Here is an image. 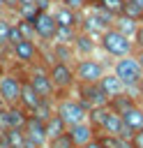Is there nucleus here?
Listing matches in <instances>:
<instances>
[{
	"label": "nucleus",
	"mask_w": 143,
	"mask_h": 148,
	"mask_svg": "<svg viewBox=\"0 0 143 148\" xmlns=\"http://www.w3.org/2000/svg\"><path fill=\"white\" fill-rule=\"evenodd\" d=\"M23 132H25V148H46V146H48L44 120L37 118L35 113L28 116V120H25V125H23Z\"/></svg>",
	"instance_id": "1a4fd4ad"
},
{
	"label": "nucleus",
	"mask_w": 143,
	"mask_h": 148,
	"mask_svg": "<svg viewBox=\"0 0 143 148\" xmlns=\"http://www.w3.org/2000/svg\"><path fill=\"white\" fill-rule=\"evenodd\" d=\"M97 42H99V49L106 53V58H111V60H115V58H122V56H129V53H134V39L131 37H127V35H122L118 28H106L99 37H97Z\"/></svg>",
	"instance_id": "f257e3e1"
},
{
	"label": "nucleus",
	"mask_w": 143,
	"mask_h": 148,
	"mask_svg": "<svg viewBox=\"0 0 143 148\" xmlns=\"http://www.w3.org/2000/svg\"><path fill=\"white\" fill-rule=\"evenodd\" d=\"M23 79L14 72H0V99L5 104H18Z\"/></svg>",
	"instance_id": "9d476101"
},
{
	"label": "nucleus",
	"mask_w": 143,
	"mask_h": 148,
	"mask_svg": "<svg viewBox=\"0 0 143 148\" xmlns=\"http://www.w3.org/2000/svg\"><path fill=\"white\" fill-rule=\"evenodd\" d=\"M48 76H51L53 88H55V99L74 92V86H76V74H74V65H72V62L53 60V62L48 65Z\"/></svg>",
	"instance_id": "f03ea898"
},
{
	"label": "nucleus",
	"mask_w": 143,
	"mask_h": 148,
	"mask_svg": "<svg viewBox=\"0 0 143 148\" xmlns=\"http://www.w3.org/2000/svg\"><path fill=\"white\" fill-rule=\"evenodd\" d=\"M48 148H74V143H72L69 134H67V132H62L60 136H55V139H51V141H48Z\"/></svg>",
	"instance_id": "bb28decb"
},
{
	"label": "nucleus",
	"mask_w": 143,
	"mask_h": 148,
	"mask_svg": "<svg viewBox=\"0 0 143 148\" xmlns=\"http://www.w3.org/2000/svg\"><path fill=\"white\" fill-rule=\"evenodd\" d=\"M106 72V65L101 60H97L95 56H81L74 60V74H76V81H83V83H95L101 79V74Z\"/></svg>",
	"instance_id": "39448f33"
},
{
	"label": "nucleus",
	"mask_w": 143,
	"mask_h": 148,
	"mask_svg": "<svg viewBox=\"0 0 143 148\" xmlns=\"http://www.w3.org/2000/svg\"><path fill=\"white\" fill-rule=\"evenodd\" d=\"M143 21H138V18H134V16H129V14H118L115 16V21H113V28H118L122 35H127V37H131L134 39V35H136V30H138V25H141Z\"/></svg>",
	"instance_id": "a211bd4d"
},
{
	"label": "nucleus",
	"mask_w": 143,
	"mask_h": 148,
	"mask_svg": "<svg viewBox=\"0 0 143 148\" xmlns=\"http://www.w3.org/2000/svg\"><path fill=\"white\" fill-rule=\"evenodd\" d=\"M138 102L143 104V76H141V81H138Z\"/></svg>",
	"instance_id": "f704fd0d"
},
{
	"label": "nucleus",
	"mask_w": 143,
	"mask_h": 148,
	"mask_svg": "<svg viewBox=\"0 0 143 148\" xmlns=\"http://www.w3.org/2000/svg\"><path fill=\"white\" fill-rule=\"evenodd\" d=\"M23 79L37 90V95L39 97H51V99H55V88H53V81H51V76H48V67H42V65H30L28 67V72L23 74Z\"/></svg>",
	"instance_id": "423d86ee"
},
{
	"label": "nucleus",
	"mask_w": 143,
	"mask_h": 148,
	"mask_svg": "<svg viewBox=\"0 0 143 148\" xmlns=\"http://www.w3.org/2000/svg\"><path fill=\"white\" fill-rule=\"evenodd\" d=\"M42 99H44V97H39V95H37V90H35V88L23 79V83H21V97H18V104H21L28 113H32V111L39 106V102H42Z\"/></svg>",
	"instance_id": "dca6fc26"
},
{
	"label": "nucleus",
	"mask_w": 143,
	"mask_h": 148,
	"mask_svg": "<svg viewBox=\"0 0 143 148\" xmlns=\"http://www.w3.org/2000/svg\"><path fill=\"white\" fill-rule=\"evenodd\" d=\"M101 148H104V146H101Z\"/></svg>",
	"instance_id": "4c0bfd02"
},
{
	"label": "nucleus",
	"mask_w": 143,
	"mask_h": 148,
	"mask_svg": "<svg viewBox=\"0 0 143 148\" xmlns=\"http://www.w3.org/2000/svg\"><path fill=\"white\" fill-rule=\"evenodd\" d=\"M134 56H136V60H138V65H141V69H143V51H141V49H134Z\"/></svg>",
	"instance_id": "72a5a7b5"
},
{
	"label": "nucleus",
	"mask_w": 143,
	"mask_h": 148,
	"mask_svg": "<svg viewBox=\"0 0 143 148\" xmlns=\"http://www.w3.org/2000/svg\"><path fill=\"white\" fill-rule=\"evenodd\" d=\"M30 21H32V28H35V37L42 39V42H46V44H51L53 37H55V32H58V21H55L53 12L37 7V12H35V16Z\"/></svg>",
	"instance_id": "0eeeda50"
},
{
	"label": "nucleus",
	"mask_w": 143,
	"mask_h": 148,
	"mask_svg": "<svg viewBox=\"0 0 143 148\" xmlns=\"http://www.w3.org/2000/svg\"><path fill=\"white\" fill-rule=\"evenodd\" d=\"M74 95H76L88 109H92V106H101V104L108 102V95L101 90V86H99L97 81H95V83L76 81V86H74Z\"/></svg>",
	"instance_id": "6e6552de"
},
{
	"label": "nucleus",
	"mask_w": 143,
	"mask_h": 148,
	"mask_svg": "<svg viewBox=\"0 0 143 148\" xmlns=\"http://www.w3.org/2000/svg\"><path fill=\"white\" fill-rule=\"evenodd\" d=\"M67 7H72V9H76V12H83V9H88L90 7V0H62Z\"/></svg>",
	"instance_id": "cd10ccee"
},
{
	"label": "nucleus",
	"mask_w": 143,
	"mask_h": 148,
	"mask_svg": "<svg viewBox=\"0 0 143 148\" xmlns=\"http://www.w3.org/2000/svg\"><path fill=\"white\" fill-rule=\"evenodd\" d=\"M55 21H58V28H78V18H81V12L67 7L65 2H55L51 7Z\"/></svg>",
	"instance_id": "ddd939ff"
},
{
	"label": "nucleus",
	"mask_w": 143,
	"mask_h": 148,
	"mask_svg": "<svg viewBox=\"0 0 143 148\" xmlns=\"http://www.w3.org/2000/svg\"><path fill=\"white\" fill-rule=\"evenodd\" d=\"M134 49H141V51H143V23L138 25V30H136V35H134Z\"/></svg>",
	"instance_id": "c756f323"
},
{
	"label": "nucleus",
	"mask_w": 143,
	"mask_h": 148,
	"mask_svg": "<svg viewBox=\"0 0 143 148\" xmlns=\"http://www.w3.org/2000/svg\"><path fill=\"white\" fill-rule=\"evenodd\" d=\"M5 7H7L9 12H16V9H18V0H5Z\"/></svg>",
	"instance_id": "2f4dec72"
},
{
	"label": "nucleus",
	"mask_w": 143,
	"mask_h": 148,
	"mask_svg": "<svg viewBox=\"0 0 143 148\" xmlns=\"http://www.w3.org/2000/svg\"><path fill=\"white\" fill-rule=\"evenodd\" d=\"M12 56L18 60V65L23 67H30L37 62V56H39V46L35 44V39H18L12 44Z\"/></svg>",
	"instance_id": "9b49d317"
},
{
	"label": "nucleus",
	"mask_w": 143,
	"mask_h": 148,
	"mask_svg": "<svg viewBox=\"0 0 143 148\" xmlns=\"http://www.w3.org/2000/svg\"><path fill=\"white\" fill-rule=\"evenodd\" d=\"M44 127H46V139H48V141L55 139V136H60L62 132H67V125L60 120L58 113H53L51 118H46V120H44Z\"/></svg>",
	"instance_id": "4be33fe9"
},
{
	"label": "nucleus",
	"mask_w": 143,
	"mask_h": 148,
	"mask_svg": "<svg viewBox=\"0 0 143 148\" xmlns=\"http://www.w3.org/2000/svg\"><path fill=\"white\" fill-rule=\"evenodd\" d=\"M97 83L101 86V90H104V92H106L108 97H113V95H120V92H125V83H122V81L118 79V74H115L113 69H111V72L106 69V72L101 74V79H99Z\"/></svg>",
	"instance_id": "f3484780"
},
{
	"label": "nucleus",
	"mask_w": 143,
	"mask_h": 148,
	"mask_svg": "<svg viewBox=\"0 0 143 148\" xmlns=\"http://www.w3.org/2000/svg\"><path fill=\"white\" fill-rule=\"evenodd\" d=\"M122 120H125V125H127L131 132L143 130V104L136 102L134 106H129V109L122 113Z\"/></svg>",
	"instance_id": "6ab92c4d"
},
{
	"label": "nucleus",
	"mask_w": 143,
	"mask_h": 148,
	"mask_svg": "<svg viewBox=\"0 0 143 148\" xmlns=\"http://www.w3.org/2000/svg\"><path fill=\"white\" fill-rule=\"evenodd\" d=\"M18 39H23V35H21V30L16 28V23H12V28H9V46H12L14 42H18Z\"/></svg>",
	"instance_id": "c85d7f7f"
},
{
	"label": "nucleus",
	"mask_w": 143,
	"mask_h": 148,
	"mask_svg": "<svg viewBox=\"0 0 143 148\" xmlns=\"http://www.w3.org/2000/svg\"><path fill=\"white\" fill-rule=\"evenodd\" d=\"M5 136H7V143L12 148H25V132H23V127H7Z\"/></svg>",
	"instance_id": "b1692460"
},
{
	"label": "nucleus",
	"mask_w": 143,
	"mask_h": 148,
	"mask_svg": "<svg viewBox=\"0 0 143 148\" xmlns=\"http://www.w3.org/2000/svg\"><path fill=\"white\" fill-rule=\"evenodd\" d=\"M72 46H74L76 56L81 58V56H92V53L99 49V42H97V37H92V35L78 30L76 37H74V42H72Z\"/></svg>",
	"instance_id": "2eb2a0df"
},
{
	"label": "nucleus",
	"mask_w": 143,
	"mask_h": 148,
	"mask_svg": "<svg viewBox=\"0 0 143 148\" xmlns=\"http://www.w3.org/2000/svg\"><path fill=\"white\" fill-rule=\"evenodd\" d=\"M111 69L118 74V79L125 83V88L127 86H138V81L143 76V69H141V65H138V60H136L134 53L122 56V58H115L113 65H111Z\"/></svg>",
	"instance_id": "20e7f679"
},
{
	"label": "nucleus",
	"mask_w": 143,
	"mask_h": 148,
	"mask_svg": "<svg viewBox=\"0 0 143 148\" xmlns=\"http://www.w3.org/2000/svg\"><path fill=\"white\" fill-rule=\"evenodd\" d=\"M55 113L60 116V120H62L67 127L88 120V106H85L76 95L58 97V99H55Z\"/></svg>",
	"instance_id": "7ed1b4c3"
},
{
	"label": "nucleus",
	"mask_w": 143,
	"mask_h": 148,
	"mask_svg": "<svg viewBox=\"0 0 143 148\" xmlns=\"http://www.w3.org/2000/svg\"><path fill=\"white\" fill-rule=\"evenodd\" d=\"M5 9H7V7H5V0H0V14H2Z\"/></svg>",
	"instance_id": "c9c22d12"
},
{
	"label": "nucleus",
	"mask_w": 143,
	"mask_h": 148,
	"mask_svg": "<svg viewBox=\"0 0 143 148\" xmlns=\"http://www.w3.org/2000/svg\"><path fill=\"white\" fill-rule=\"evenodd\" d=\"M76 32H78V28H58V32H55V37H53V42H62V44H72V42H74V37H76Z\"/></svg>",
	"instance_id": "a878e982"
},
{
	"label": "nucleus",
	"mask_w": 143,
	"mask_h": 148,
	"mask_svg": "<svg viewBox=\"0 0 143 148\" xmlns=\"http://www.w3.org/2000/svg\"><path fill=\"white\" fill-rule=\"evenodd\" d=\"M90 5L108 12L111 16H118V14L125 12V0H90Z\"/></svg>",
	"instance_id": "5701e85b"
},
{
	"label": "nucleus",
	"mask_w": 143,
	"mask_h": 148,
	"mask_svg": "<svg viewBox=\"0 0 143 148\" xmlns=\"http://www.w3.org/2000/svg\"><path fill=\"white\" fill-rule=\"evenodd\" d=\"M106 104H108V109H111V111H115V113H120V116H122L129 106H134V104H136V97H131V95L125 90V92H120V95L108 97V102H106Z\"/></svg>",
	"instance_id": "aec40b11"
},
{
	"label": "nucleus",
	"mask_w": 143,
	"mask_h": 148,
	"mask_svg": "<svg viewBox=\"0 0 143 148\" xmlns=\"http://www.w3.org/2000/svg\"><path fill=\"white\" fill-rule=\"evenodd\" d=\"M67 134H69V139H72L74 148H83L88 141H92V139L97 136L95 127H92L88 120H83V123H76V125H69V127H67Z\"/></svg>",
	"instance_id": "f8f14e48"
},
{
	"label": "nucleus",
	"mask_w": 143,
	"mask_h": 148,
	"mask_svg": "<svg viewBox=\"0 0 143 148\" xmlns=\"http://www.w3.org/2000/svg\"><path fill=\"white\" fill-rule=\"evenodd\" d=\"M125 14L143 21V0H125Z\"/></svg>",
	"instance_id": "393cba45"
},
{
	"label": "nucleus",
	"mask_w": 143,
	"mask_h": 148,
	"mask_svg": "<svg viewBox=\"0 0 143 148\" xmlns=\"http://www.w3.org/2000/svg\"><path fill=\"white\" fill-rule=\"evenodd\" d=\"M131 146L134 148H143V130H138V132L131 134Z\"/></svg>",
	"instance_id": "7c9ffc66"
},
{
	"label": "nucleus",
	"mask_w": 143,
	"mask_h": 148,
	"mask_svg": "<svg viewBox=\"0 0 143 148\" xmlns=\"http://www.w3.org/2000/svg\"><path fill=\"white\" fill-rule=\"evenodd\" d=\"M83 148H101V143H99V139L95 136V139H92V141H88V143H85Z\"/></svg>",
	"instance_id": "473e14b6"
},
{
	"label": "nucleus",
	"mask_w": 143,
	"mask_h": 148,
	"mask_svg": "<svg viewBox=\"0 0 143 148\" xmlns=\"http://www.w3.org/2000/svg\"><path fill=\"white\" fill-rule=\"evenodd\" d=\"M53 2H62V0H53Z\"/></svg>",
	"instance_id": "e433bc0d"
},
{
	"label": "nucleus",
	"mask_w": 143,
	"mask_h": 148,
	"mask_svg": "<svg viewBox=\"0 0 143 148\" xmlns=\"http://www.w3.org/2000/svg\"><path fill=\"white\" fill-rule=\"evenodd\" d=\"M51 44H53V58L55 60H62V62H72L74 65V60L78 56H76V51H74L72 44H62V42H51Z\"/></svg>",
	"instance_id": "412c9836"
},
{
	"label": "nucleus",
	"mask_w": 143,
	"mask_h": 148,
	"mask_svg": "<svg viewBox=\"0 0 143 148\" xmlns=\"http://www.w3.org/2000/svg\"><path fill=\"white\" fill-rule=\"evenodd\" d=\"M101 132L113 134V136H125V139H131V134H134V132L125 125L122 116H120V113H115V111H108V116H106V120H104Z\"/></svg>",
	"instance_id": "4468645a"
}]
</instances>
